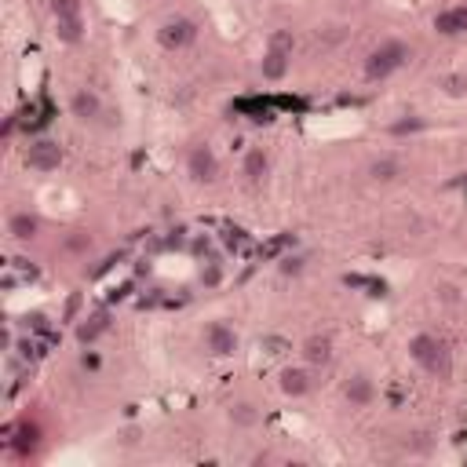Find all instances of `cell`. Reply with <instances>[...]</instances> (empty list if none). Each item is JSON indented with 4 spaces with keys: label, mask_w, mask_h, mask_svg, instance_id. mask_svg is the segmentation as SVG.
<instances>
[{
    "label": "cell",
    "mask_w": 467,
    "mask_h": 467,
    "mask_svg": "<svg viewBox=\"0 0 467 467\" xmlns=\"http://www.w3.org/2000/svg\"><path fill=\"white\" fill-rule=\"evenodd\" d=\"M405 58H409V48L402 41H391V44H383V48H376L369 55V62H365V77L369 80H383V77H391L394 69H402L405 66Z\"/></svg>",
    "instance_id": "7a4b0ae2"
},
{
    "label": "cell",
    "mask_w": 467,
    "mask_h": 467,
    "mask_svg": "<svg viewBox=\"0 0 467 467\" xmlns=\"http://www.w3.org/2000/svg\"><path fill=\"white\" fill-rule=\"evenodd\" d=\"M303 358H307L310 365H325V361L332 358V343H329V336H310V340L303 343Z\"/></svg>",
    "instance_id": "9c48e42d"
},
{
    "label": "cell",
    "mask_w": 467,
    "mask_h": 467,
    "mask_svg": "<svg viewBox=\"0 0 467 467\" xmlns=\"http://www.w3.org/2000/svg\"><path fill=\"white\" fill-rule=\"evenodd\" d=\"M58 161H62V154H58V146H55V143H48V139L33 143V146H30V154H26V165H30V168H37V172H52V168H58Z\"/></svg>",
    "instance_id": "5b68a950"
},
{
    "label": "cell",
    "mask_w": 467,
    "mask_h": 467,
    "mask_svg": "<svg viewBox=\"0 0 467 467\" xmlns=\"http://www.w3.org/2000/svg\"><path fill=\"white\" fill-rule=\"evenodd\" d=\"M409 354H413L416 365H424L427 372H442V376H449V358H446V347H442L435 336L420 332L409 340Z\"/></svg>",
    "instance_id": "6da1fadb"
},
{
    "label": "cell",
    "mask_w": 467,
    "mask_h": 467,
    "mask_svg": "<svg viewBox=\"0 0 467 467\" xmlns=\"http://www.w3.org/2000/svg\"><path fill=\"white\" fill-rule=\"evenodd\" d=\"M230 420H234L238 427H252V424H255V409H252L249 402H241V405L230 409Z\"/></svg>",
    "instance_id": "e0dca14e"
},
{
    "label": "cell",
    "mask_w": 467,
    "mask_h": 467,
    "mask_svg": "<svg viewBox=\"0 0 467 467\" xmlns=\"http://www.w3.org/2000/svg\"><path fill=\"white\" fill-rule=\"evenodd\" d=\"M435 30L442 37H457V33H467V8H453L435 15Z\"/></svg>",
    "instance_id": "8992f818"
},
{
    "label": "cell",
    "mask_w": 467,
    "mask_h": 467,
    "mask_svg": "<svg viewBox=\"0 0 467 467\" xmlns=\"http://www.w3.org/2000/svg\"><path fill=\"white\" fill-rule=\"evenodd\" d=\"M15 446H19V453H30L33 446H37V427H30V424L22 427V431H19V442H15Z\"/></svg>",
    "instance_id": "ffe728a7"
},
{
    "label": "cell",
    "mask_w": 467,
    "mask_h": 467,
    "mask_svg": "<svg viewBox=\"0 0 467 467\" xmlns=\"http://www.w3.org/2000/svg\"><path fill=\"white\" fill-rule=\"evenodd\" d=\"M208 350H212V354H230L234 347H238V340H234V332L227 329L223 321H212L208 325Z\"/></svg>",
    "instance_id": "ba28073f"
},
{
    "label": "cell",
    "mask_w": 467,
    "mask_h": 467,
    "mask_svg": "<svg viewBox=\"0 0 467 467\" xmlns=\"http://www.w3.org/2000/svg\"><path fill=\"white\" fill-rule=\"evenodd\" d=\"M102 329H106V314H95V318H91L88 325H80V332H77V336L88 343V340H95V336H99Z\"/></svg>",
    "instance_id": "d6986e66"
},
{
    "label": "cell",
    "mask_w": 467,
    "mask_h": 467,
    "mask_svg": "<svg viewBox=\"0 0 467 467\" xmlns=\"http://www.w3.org/2000/svg\"><path fill=\"white\" fill-rule=\"evenodd\" d=\"M55 19H80V0H52Z\"/></svg>",
    "instance_id": "ac0fdd59"
},
{
    "label": "cell",
    "mask_w": 467,
    "mask_h": 467,
    "mask_svg": "<svg viewBox=\"0 0 467 467\" xmlns=\"http://www.w3.org/2000/svg\"><path fill=\"white\" fill-rule=\"evenodd\" d=\"M244 175H249L252 183H260L263 175H266V157H263V150H252V154L244 157Z\"/></svg>",
    "instance_id": "5bb4252c"
},
{
    "label": "cell",
    "mask_w": 467,
    "mask_h": 467,
    "mask_svg": "<svg viewBox=\"0 0 467 467\" xmlns=\"http://www.w3.org/2000/svg\"><path fill=\"white\" fill-rule=\"evenodd\" d=\"M288 52H292V48H282V44H271V48H266V58H263V77H266V80H282V77H285Z\"/></svg>",
    "instance_id": "52a82bcc"
},
{
    "label": "cell",
    "mask_w": 467,
    "mask_h": 467,
    "mask_svg": "<svg viewBox=\"0 0 467 467\" xmlns=\"http://www.w3.org/2000/svg\"><path fill=\"white\" fill-rule=\"evenodd\" d=\"M88 244H91L88 238H73V241H69V249H88Z\"/></svg>",
    "instance_id": "7402d4cb"
},
{
    "label": "cell",
    "mask_w": 467,
    "mask_h": 467,
    "mask_svg": "<svg viewBox=\"0 0 467 467\" xmlns=\"http://www.w3.org/2000/svg\"><path fill=\"white\" fill-rule=\"evenodd\" d=\"M194 37H197V26L190 19H168L157 33V41L165 44L168 52H179V48H186V44H194Z\"/></svg>",
    "instance_id": "3957f363"
},
{
    "label": "cell",
    "mask_w": 467,
    "mask_h": 467,
    "mask_svg": "<svg viewBox=\"0 0 467 467\" xmlns=\"http://www.w3.org/2000/svg\"><path fill=\"white\" fill-rule=\"evenodd\" d=\"M446 84H449V95H464V80L460 77H449Z\"/></svg>",
    "instance_id": "44dd1931"
},
{
    "label": "cell",
    "mask_w": 467,
    "mask_h": 467,
    "mask_svg": "<svg viewBox=\"0 0 467 467\" xmlns=\"http://www.w3.org/2000/svg\"><path fill=\"white\" fill-rule=\"evenodd\" d=\"M8 230L15 234L19 241H30V238H37V230H41V223H37V216H30V212H19V216H11V223H8Z\"/></svg>",
    "instance_id": "7c38bea8"
},
{
    "label": "cell",
    "mask_w": 467,
    "mask_h": 467,
    "mask_svg": "<svg viewBox=\"0 0 467 467\" xmlns=\"http://www.w3.org/2000/svg\"><path fill=\"white\" fill-rule=\"evenodd\" d=\"M55 33H58V41L77 44L80 37H84V22L80 19H55Z\"/></svg>",
    "instance_id": "4fadbf2b"
},
{
    "label": "cell",
    "mask_w": 467,
    "mask_h": 467,
    "mask_svg": "<svg viewBox=\"0 0 467 467\" xmlns=\"http://www.w3.org/2000/svg\"><path fill=\"white\" fill-rule=\"evenodd\" d=\"M369 175H372L376 183H391L394 175H398V161H376V165L369 168Z\"/></svg>",
    "instance_id": "2e32d148"
},
{
    "label": "cell",
    "mask_w": 467,
    "mask_h": 467,
    "mask_svg": "<svg viewBox=\"0 0 467 467\" xmlns=\"http://www.w3.org/2000/svg\"><path fill=\"white\" fill-rule=\"evenodd\" d=\"M347 398L354 402V405H369V398H372V383H369L365 376L350 380V387H347Z\"/></svg>",
    "instance_id": "9a60e30c"
},
{
    "label": "cell",
    "mask_w": 467,
    "mask_h": 467,
    "mask_svg": "<svg viewBox=\"0 0 467 467\" xmlns=\"http://www.w3.org/2000/svg\"><path fill=\"white\" fill-rule=\"evenodd\" d=\"M73 113L80 117V121H95V117L102 113V102L95 91H77L73 95Z\"/></svg>",
    "instance_id": "30bf717a"
},
{
    "label": "cell",
    "mask_w": 467,
    "mask_h": 467,
    "mask_svg": "<svg viewBox=\"0 0 467 467\" xmlns=\"http://www.w3.org/2000/svg\"><path fill=\"white\" fill-rule=\"evenodd\" d=\"M186 165H190V175L197 183H216V175H219V161L212 154V146H194Z\"/></svg>",
    "instance_id": "277c9868"
},
{
    "label": "cell",
    "mask_w": 467,
    "mask_h": 467,
    "mask_svg": "<svg viewBox=\"0 0 467 467\" xmlns=\"http://www.w3.org/2000/svg\"><path fill=\"white\" fill-rule=\"evenodd\" d=\"M282 391L292 394V398H299V394L310 391V376H307L303 369H285V372H282Z\"/></svg>",
    "instance_id": "8fae6325"
}]
</instances>
